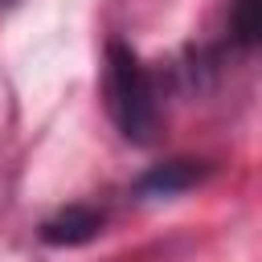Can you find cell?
Instances as JSON below:
<instances>
[{"mask_svg":"<svg viewBox=\"0 0 262 262\" xmlns=\"http://www.w3.org/2000/svg\"><path fill=\"white\" fill-rule=\"evenodd\" d=\"M106 213L94 205H66L49 221H41V242L45 246H86L102 233Z\"/></svg>","mask_w":262,"mask_h":262,"instance_id":"cell-3","label":"cell"},{"mask_svg":"<svg viewBox=\"0 0 262 262\" xmlns=\"http://www.w3.org/2000/svg\"><path fill=\"white\" fill-rule=\"evenodd\" d=\"M229 33L237 45H262V0H233Z\"/></svg>","mask_w":262,"mask_h":262,"instance_id":"cell-4","label":"cell"},{"mask_svg":"<svg viewBox=\"0 0 262 262\" xmlns=\"http://www.w3.org/2000/svg\"><path fill=\"white\" fill-rule=\"evenodd\" d=\"M205 176H213V164H205V160H164V164H151L135 180V196H143V201L176 196V192L196 188Z\"/></svg>","mask_w":262,"mask_h":262,"instance_id":"cell-2","label":"cell"},{"mask_svg":"<svg viewBox=\"0 0 262 262\" xmlns=\"http://www.w3.org/2000/svg\"><path fill=\"white\" fill-rule=\"evenodd\" d=\"M8 4H16V0H0V8H8Z\"/></svg>","mask_w":262,"mask_h":262,"instance_id":"cell-5","label":"cell"},{"mask_svg":"<svg viewBox=\"0 0 262 262\" xmlns=\"http://www.w3.org/2000/svg\"><path fill=\"white\" fill-rule=\"evenodd\" d=\"M102 94L119 135L135 147H147L160 131V90H156V74L143 66V57L127 41H106Z\"/></svg>","mask_w":262,"mask_h":262,"instance_id":"cell-1","label":"cell"}]
</instances>
